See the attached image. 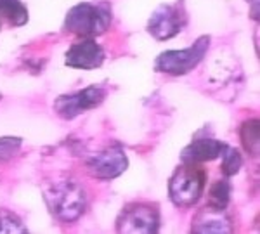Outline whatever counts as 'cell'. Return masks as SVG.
Wrapping results in <instances>:
<instances>
[{"mask_svg": "<svg viewBox=\"0 0 260 234\" xmlns=\"http://www.w3.org/2000/svg\"><path fill=\"white\" fill-rule=\"evenodd\" d=\"M44 199L49 212L57 220L71 224L87 210L85 189L73 179H56L44 186Z\"/></svg>", "mask_w": 260, "mask_h": 234, "instance_id": "cell-1", "label": "cell"}, {"mask_svg": "<svg viewBox=\"0 0 260 234\" xmlns=\"http://www.w3.org/2000/svg\"><path fill=\"white\" fill-rule=\"evenodd\" d=\"M113 21V11L108 2H82L71 7L64 19V30L83 39L103 35Z\"/></svg>", "mask_w": 260, "mask_h": 234, "instance_id": "cell-2", "label": "cell"}, {"mask_svg": "<svg viewBox=\"0 0 260 234\" xmlns=\"http://www.w3.org/2000/svg\"><path fill=\"white\" fill-rule=\"evenodd\" d=\"M207 187V172L200 163H182L169 181V194L175 207L187 208L198 203Z\"/></svg>", "mask_w": 260, "mask_h": 234, "instance_id": "cell-3", "label": "cell"}, {"mask_svg": "<svg viewBox=\"0 0 260 234\" xmlns=\"http://www.w3.org/2000/svg\"><path fill=\"white\" fill-rule=\"evenodd\" d=\"M210 42H212L210 37L203 35L187 49L161 52L160 56L156 57V61H154V70L160 73L172 75V77L187 75L203 61L205 56H207Z\"/></svg>", "mask_w": 260, "mask_h": 234, "instance_id": "cell-4", "label": "cell"}, {"mask_svg": "<svg viewBox=\"0 0 260 234\" xmlns=\"http://www.w3.org/2000/svg\"><path fill=\"white\" fill-rule=\"evenodd\" d=\"M160 229V212L149 203H132L120 212L116 231L128 234H153Z\"/></svg>", "mask_w": 260, "mask_h": 234, "instance_id": "cell-5", "label": "cell"}, {"mask_svg": "<svg viewBox=\"0 0 260 234\" xmlns=\"http://www.w3.org/2000/svg\"><path fill=\"white\" fill-rule=\"evenodd\" d=\"M108 90L103 85H89L87 89L59 95L54 103V111L64 120H73L82 113L94 110L104 101Z\"/></svg>", "mask_w": 260, "mask_h": 234, "instance_id": "cell-6", "label": "cell"}, {"mask_svg": "<svg viewBox=\"0 0 260 234\" xmlns=\"http://www.w3.org/2000/svg\"><path fill=\"white\" fill-rule=\"evenodd\" d=\"M187 23V14L182 4L175 6H163L153 12L148 23V31L156 40H170L177 37Z\"/></svg>", "mask_w": 260, "mask_h": 234, "instance_id": "cell-7", "label": "cell"}, {"mask_svg": "<svg viewBox=\"0 0 260 234\" xmlns=\"http://www.w3.org/2000/svg\"><path fill=\"white\" fill-rule=\"evenodd\" d=\"M85 166L92 177L111 181V179H116L127 170L128 158L123 149L118 148V146H113V148H108L101 153L92 154L85 161Z\"/></svg>", "mask_w": 260, "mask_h": 234, "instance_id": "cell-8", "label": "cell"}, {"mask_svg": "<svg viewBox=\"0 0 260 234\" xmlns=\"http://www.w3.org/2000/svg\"><path fill=\"white\" fill-rule=\"evenodd\" d=\"M104 49L94 39H83L77 42L66 52V66L77 70H95L104 62Z\"/></svg>", "mask_w": 260, "mask_h": 234, "instance_id": "cell-9", "label": "cell"}, {"mask_svg": "<svg viewBox=\"0 0 260 234\" xmlns=\"http://www.w3.org/2000/svg\"><path fill=\"white\" fill-rule=\"evenodd\" d=\"M192 232H212V234H222V232H233V220L228 215L225 208H215L207 207L200 210L196 217L192 219Z\"/></svg>", "mask_w": 260, "mask_h": 234, "instance_id": "cell-10", "label": "cell"}, {"mask_svg": "<svg viewBox=\"0 0 260 234\" xmlns=\"http://www.w3.org/2000/svg\"><path fill=\"white\" fill-rule=\"evenodd\" d=\"M225 146H228L225 143H220L217 139H208V137L196 139L182 149L180 160L182 163H200V165L205 161H213L220 156Z\"/></svg>", "mask_w": 260, "mask_h": 234, "instance_id": "cell-11", "label": "cell"}, {"mask_svg": "<svg viewBox=\"0 0 260 234\" xmlns=\"http://www.w3.org/2000/svg\"><path fill=\"white\" fill-rule=\"evenodd\" d=\"M0 18L12 26H23L28 23V9L21 0H0Z\"/></svg>", "mask_w": 260, "mask_h": 234, "instance_id": "cell-12", "label": "cell"}, {"mask_svg": "<svg viewBox=\"0 0 260 234\" xmlns=\"http://www.w3.org/2000/svg\"><path fill=\"white\" fill-rule=\"evenodd\" d=\"M258 120H246L240 128V139L246 153H250L253 158L258 156V141H260V127Z\"/></svg>", "mask_w": 260, "mask_h": 234, "instance_id": "cell-13", "label": "cell"}, {"mask_svg": "<svg viewBox=\"0 0 260 234\" xmlns=\"http://www.w3.org/2000/svg\"><path fill=\"white\" fill-rule=\"evenodd\" d=\"M231 199V184L228 177L213 182L208 189V205L215 208H228Z\"/></svg>", "mask_w": 260, "mask_h": 234, "instance_id": "cell-14", "label": "cell"}, {"mask_svg": "<svg viewBox=\"0 0 260 234\" xmlns=\"http://www.w3.org/2000/svg\"><path fill=\"white\" fill-rule=\"evenodd\" d=\"M222 165H220V170L225 177H233L240 172L241 165H243V156L241 153L238 151L236 148H231V146H225V149L222 151Z\"/></svg>", "mask_w": 260, "mask_h": 234, "instance_id": "cell-15", "label": "cell"}, {"mask_svg": "<svg viewBox=\"0 0 260 234\" xmlns=\"http://www.w3.org/2000/svg\"><path fill=\"white\" fill-rule=\"evenodd\" d=\"M0 232H28V229L24 227L23 220L18 215L2 210L0 212Z\"/></svg>", "mask_w": 260, "mask_h": 234, "instance_id": "cell-16", "label": "cell"}, {"mask_svg": "<svg viewBox=\"0 0 260 234\" xmlns=\"http://www.w3.org/2000/svg\"><path fill=\"white\" fill-rule=\"evenodd\" d=\"M21 139L19 137H2L0 139V161L14 158L19 153Z\"/></svg>", "mask_w": 260, "mask_h": 234, "instance_id": "cell-17", "label": "cell"}, {"mask_svg": "<svg viewBox=\"0 0 260 234\" xmlns=\"http://www.w3.org/2000/svg\"><path fill=\"white\" fill-rule=\"evenodd\" d=\"M248 2H251L255 6V9H258V0H248Z\"/></svg>", "mask_w": 260, "mask_h": 234, "instance_id": "cell-18", "label": "cell"}]
</instances>
